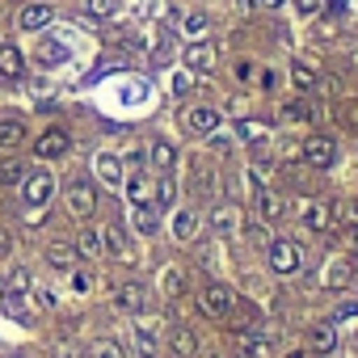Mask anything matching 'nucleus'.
Here are the masks:
<instances>
[{
  "label": "nucleus",
  "instance_id": "1",
  "mask_svg": "<svg viewBox=\"0 0 358 358\" xmlns=\"http://www.w3.org/2000/svg\"><path fill=\"white\" fill-rule=\"evenodd\" d=\"M51 199H55V177L47 169L22 177V203H26V211H43Z\"/></svg>",
  "mask_w": 358,
  "mask_h": 358
},
{
  "label": "nucleus",
  "instance_id": "2",
  "mask_svg": "<svg viewBox=\"0 0 358 358\" xmlns=\"http://www.w3.org/2000/svg\"><path fill=\"white\" fill-rule=\"evenodd\" d=\"M232 308H236L232 287H224V282H207V287L199 291V312H203V316H211V320H228Z\"/></svg>",
  "mask_w": 358,
  "mask_h": 358
},
{
  "label": "nucleus",
  "instance_id": "3",
  "mask_svg": "<svg viewBox=\"0 0 358 358\" xmlns=\"http://www.w3.org/2000/svg\"><path fill=\"white\" fill-rule=\"evenodd\" d=\"M64 207H68L72 220H89V215L97 211V190H93L89 177H76V182L64 190Z\"/></svg>",
  "mask_w": 358,
  "mask_h": 358
},
{
  "label": "nucleus",
  "instance_id": "4",
  "mask_svg": "<svg viewBox=\"0 0 358 358\" xmlns=\"http://www.w3.org/2000/svg\"><path fill=\"white\" fill-rule=\"evenodd\" d=\"M72 152V135L64 127H47L38 139H34V156L38 160H64Z\"/></svg>",
  "mask_w": 358,
  "mask_h": 358
},
{
  "label": "nucleus",
  "instance_id": "5",
  "mask_svg": "<svg viewBox=\"0 0 358 358\" xmlns=\"http://www.w3.org/2000/svg\"><path fill=\"white\" fill-rule=\"evenodd\" d=\"M299 156H303V164H312V169H333L337 143H333L329 135H308V139L299 143Z\"/></svg>",
  "mask_w": 358,
  "mask_h": 358
},
{
  "label": "nucleus",
  "instance_id": "6",
  "mask_svg": "<svg viewBox=\"0 0 358 358\" xmlns=\"http://www.w3.org/2000/svg\"><path fill=\"white\" fill-rule=\"evenodd\" d=\"M266 253H270V270L274 274H295L299 270V249H295V241H287V236H278V241H270L266 245Z\"/></svg>",
  "mask_w": 358,
  "mask_h": 358
},
{
  "label": "nucleus",
  "instance_id": "7",
  "mask_svg": "<svg viewBox=\"0 0 358 358\" xmlns=\"http://www.w3.org/2000/svg\"><path fill=\"white\" fill-rule=\"evenodd\" d=\"M114 308L118 312H127V316H139V312H148V287L143 282H122L118 291H114Z\"/></svg>",
  "mask_w": 358,
  "mask_h": 358
},
{
  "label": "nucleus",
  "instance_id": "8",
  "mask_svg": "<svg viewBox=\"0 0 358 358\" xmlns=\"http://www.w3.org/2000/svg\"><path fill=\"white\" fill-rule=\"evenodd\" d=\"M299 215H303V228H312V232H333V224H337L333 203H324V199H308Z\"/></svg>",
  "mask_w": 358,
  "mask_h": 358
},
{
  "label": "nucleus",
  "instance_id": "9",
  "mask_svg": "<svg viewBox=\"0 0 358 358\" xmlns=\"http://www.w3.org/2000/svg\"><path fill=\"white\" fill-rule=\"evenodd\" d=\"M182 122H186L190 135H215V127H220V110H215V106H190V110L182 114Z\"/></svg>",
  "mask_w": 358,
  "mask_h": 358
},
{
  "label": "nucleus",
  "instance_id": "10",
  "mask_svg": "<svg viewBox=\"0 0 358 358\" xmlns=\"http://www.w3.org/2000/svg\"><path fill=\"white\" fill-rule=\"evenodd\" d=\"M93 173H97V182L110 186V190H118L122 177H127V173H122V160H118L114 152H97V156H93Z\"/></svg>",
  "mask_w": 358,
  "mask_h": 358
},
{
  "label": "nucleus",
  "instance_id": "11",
  "mask_svg": "<svg viewBox=\"0 0 358 358\" xmlns=\"http://www.w3.org/2000/svg\"><path fill=\"white\" fill-rule=\"evenodd\" d=\"M55 22V9L47 5V0H30V5H22V13H17V26L22 30H43V26H51Z\"/></svg>",
  "mask_w": 358,
  "mask_h": 358
},
{
  "label": "nucleus",
  "instance_id": "12",
  "mask_svg": "<svg viewBox=\"0 0 358 358\" xmlns=\"http://www.w3.org/2000/svg\"><path fill=\"white\" fill-rule=\"evenodd\" d=\"M122 190H127V203L131 207H148L152 203V177L143 169H135V173L122 177Z\"/></svg>",
  "mask_w": 358,
  "mask_h": 358
},
{
  "label": "nucleus",
  "instance_id": "13",
  "mask_svg": "<svg viewBox=\"0 0 358 358\" xmlns=\"http://www.w3.org/2000/svg\"><path fill=\"white\" fill-rule=\"evenodd\" d=\"M135 345H139V354H143V358H156V345H160V324H156V320H148L143 312L135 316Z\"/></svg>",
  "mask_w": 358,
  "mask_h": 358
},
{
  "label": "nucleus",
  "instance_id": "14",
  "mask_svg": "<svg viewBox=\"0 0 358 358\" xmlns=\"http://www.w3.org/2000/svg\"><path fill=\"white\" fill-rule=\"evenodd\" d=\"M253 211H257L262 224H278V220H282V199H278L274 190L257 186V194H253Z\"/></svg>",
  "mask_w": 358,
  "mask_h": 358
},
{
  "label": "nucleus",
  "instance_id": "15",
  "mask_svg": "<svg viewBox=\"0 0 358 358\" xmlns=\"http://www.w3.org/2000/svg\"><path fill=\"white\" fill-rule=\"evenodd\" d=\"M211 228H215L220 241H232V236L241 232V215H236V207H232V203H220V207L211 211Z\"/></svg>",
  "mask_w": 358,
  "mask_h": 358
},
{
  "label": "nucleus",
  "instance_id": "16",
  "mask_svg": "<svg viewBox=\"0 0 358 358\" xmlns=\"http://www.w3.org/2000/svg\"><path fill=\"white\" fill-rule=\"evenodd\" d=\"M101 249L114 253L118 262H135V253H131V245H127V232H122L118 224H106V228H101Z\"/></svg>",
  "mask_w": 358,
  "mask_h": 358
},
{
  "label": "nucleus",
  "instance_id": "17",
  "mask_svg": "<svg viewBox=\"0 0 358 358\" xmlns=\"http://www.w3.org/2000/svg\"><path fill=\"white\" fill-rule=\"evenodd\" d=\"M354 282V262L350 257H333L329 266H324V287L329 291H345Z\"/></svg>",
  "mask_w": 358,
  "mask_h": 358
},
{
  "label": "nucleus",
  "instance_id": "18",
  "mask_svg": "<svg viewBox=\"0 0 358 358\" xmlns=\"http://www.w3.org/2000/svg\"><path fill=\"white\" fill-rule=\"evenodd\" d=\"M194 236H199V211L194 207H182V211L173 215V241L177 245H190Z\"/></svg>",
  "mask_w": 358,
  "mask_h": 358
},
{
  "label": "nucleus",
  "instance_id": "19",
  "mask_svg": "<svg viewBox=\"0 0 358 358\" xmlns=\"http://www.w3.org/2000/svg\"><path fill=\"white\" fill-rule=\"evenodd\" d=\"M169 350H173V358H194V354H199V337H194V329H186V324L169 329Z\"/></svg>",
  "mask_w": 358,
  "mask_h": 358
},
{
  "label": "nucleus",
  "instance_id": "20",
  "mask_svg": "<svg viewBox=\"0 0 358 358\" xmlns=\"http://www.w3.org/2000/svg\"><path fill=\"white\" fill-rule=\"evenodd\" d=\"M22 72H26L22 47H17V43H0V76H5V80H17Z\"/></svg>",
  "mask_w": 358,
  "mask_h": 358
},
{
  "label": "nucleus",
  "instance_id": "21",
  "mask_svg": "<svg viewBox=\"0 0 358 358\" xmlns=\"http://www.w3.org/2000/svg\"><path fill=\"white\" fill-rule=\"evenodd\" d=\"M22 143H26V122L5 114V118H0V152H17Z\"/></svg>",
  "mask_w": 358,
  "mask_h": 358
},
{
  "label": "nucleus",
  "instance_id": "22",
  "mask_svg": "<svg viewBox=\"0 0 358 358\" xmlns=\"http://www.w3.org/2000/svg\"><path fill=\"white\" fill-rule=\"evenodd\" d=\"M76 262H80V257H76L72 241H55V245H47V266H51L55 274H68Z\"/></svg>",
  "mask_w": 358,
  "mask_h": 358
},
{
  "label": "nucleus",
  "instance_id": "23",
  "mask_svg": "<svg viewBox=\"0 0 358 358\" xmlns=\"http://www.w3.org/2000/svg\"><path fill=\"white\" fill-rule=\"evenodd\" d=\"M186 68L190 72H211L215 68V47L211 43H190L186 47Z\"/></svg>",
  "mask_w": 358,
  "mask_h": 358
},
{
  "label": "nucleus",
  "instance_id": "24",
  "mask_svg": "<svg viewBox=\"0 0 358 358\" xmlns=\"http://www.w3.org/2000/svg\"><path fill=\"white\" fill-rule=\"evenodd\" d=\"M72 249H76V257H101L106 253L101 249V228H80L76 241H72Z\"/></svg>",
  "mask_w": 358,
  "mask_h": 358
},
{
  "label": "nucleus",
  "instance_id": "25",
  "mask_svg": "<svg viewBox=\"0 0 358 358\" xmlns=\"http://www.w3.org/2000/svg\"><path fill=\"white\" fill-rule=\"evenodd\" d=\"M308 345H312L316 354H333V350H337V329L324 324V320L312 324V329H308Z\"/></svg>",
  "mask_w": 358,
  "mask_h": 358
},
{
  "label": "nucleus",
  "instance_id": "26",
  "mask_svg": "<svg viewBox=\"0 0 358 358\" xmlns=\"http://www.w3.org/2000/svg\"><path fill=\"white\" fill-rule=\"evenodd\" d=\"M177 203V182H173V173H160V182L152 186V207L156 211H169Z\"/></svg>",
  "mask_w": 358,
  "mask_h": 358
},
{
  "label": "nucleus",
  "instance_id": "27",
  "mask_svg": "<svg viewBox=\"0 0 358 358\" xmlns=\"http://www.w3.org/2000/svg\"><path fill=\"white\" fill-rule=\"evenodd\" d=\"M148 160H152L160 173H173V164H177V148H173L169 139H152V148H148Z\"/></svg>",
  "mask_w": 358,
  "mask_h": 358
},
{
  "label": "nucleus",
  "instance_id": "28",
  "mask_svg": "<svg viewBox=\"0 0 358 358\" xmlns=\"http://www.w3.org/2000/svg\"><path fill=\"white\" fill-rule=\"evenodd\" d=\"M131 220H135V232H139V236H156V232H160V211H156L152 203H148V207H135Z\"/></svg>",
  "mask_w": 358,
  "mask_h": 358
},
{
  "label": "nucleus",
  "instance_id": "29",
  "mask_svg": "<svg viewBox=\"0 0 358 358\" xmlns=\"http://www.w3.org/2000/svg\"><path fill=\"white\" fill-rule=\"evenodd\" d=\"M291 85H295L299 93H312V89H316V68L303 64V59H295V64H291Z\"/></svg>",
  "mask_w": 358,
  "mask_h": 358
},
{
  "label": "nucleus",
  "instance_id": "30",
  "mask_svg": "<svg viewBox=\"0 0 358 358\" xmlns=\"http://www.w3.org/2000/svg\"><path fill=\"white\" fill-rule=\"evenodd\" d=\"M89 358H127V345L118 337H97L89 345Z\"/></svg>",
  "mask_w": 358,
  "mask_h": 358
},
{
  "label": "nucleus",
  "instance_id": "31",
  "mask_svg": "<svg viewBox=\"0 0 358 358\" xmlns=\"http://www.w3.org/2000/svg\"><path fill=\"white\" fill-rule=\"evenodd\" d=\"M64 59H68V47H64V43H51V38H47V43L38 47V64H43V68H55V64H64Z\"/></svg>",
  "mask_w": 358,
  "mask_h": 358
},
{
  "label": "nucleus",
  "instance_id": "32",
  "mask_svg": "<svg viewBox=\"0 0 358 358\" xmlns=\"http://www.w3.org/2000/svg\"><path fill=\"white\" fill-rule=\"evenodd\" d=\"M85 13H89L93 22H110V17L118 13V0H85Z\"/></svg>",
  "mask_w": 358,
  "mask_h": 358
},
{
  "label": "nucleus",
  "instance_id": "33",
  "mask_svg": "<svg viewBox=\"0 0 358 358\" xmlns=\"http://www.w3.org/2000/svg\"><path fill=\"white\" fill-rule=\"evenodd\" d=\"M182 30H186L190 38H203V34L211 30V17H207L203 9H194V13H186V22H182Z\"/></svg>",
  "mask_w": 358,
  "mask_h": 358
},
{
  "label": "nucleus",
  "instance_id": "34",
  "mask_svg": "<svg viewBox=\"0 0 358 358\" xmlns=\"http://www.w3.org/2000/svg\"><path fill=\"white\" fill-rule=\"evenodd\" d=\"M282 118H287V122H308V118H316V110H312L303 97H295V101L282 106Z\"/></svg>",
  "mask_w": 358,
  "mask_h": 358
},
{
  "label": "nucleus",
  "instance_id": "35",
  "mask_svg": "<svg viewBox=\"0 0 358 358\" xmlns=\"http://www.w3.org/2000/svg\"><path fill=\"white\" fill-rule=\"evenodd\" d=\"M22 177H26V169H22V160H5V164H0V186H5V190H13V186H22Z\"/></svg>",
  "mask_w": 358,
  "mask_h": 358
},
{
  "label": "nucleus",
  "instance_id": "36",
  "mask_svg": "<svg viewBox=\"0 0 358 358\" xmlns=\"http://www.w3.org/2000/svg\"><path fill=\"white\" fill-rule=\"evenodd\" d=\"M160 287H164V295H169V299H177V295H182V287H186V282H182V270L169 266V270L160 274Z\"/></svg>",
  "mask_w": 358,
  "mask_h": 358
},
{
  "label": "nucleus",
  "instance_id": "37",
  "mask_svg": "<svg viewBox=\"0 0 358 358\" xmlns=\"http://www.w3.org/2000/svg\"><path fill=\"white\" fill-rule=\"evenodd\" d=\"M68 278H72V291H80V295H85V291H93V270L72 266V270H68Z\"/></svg>",
  "mask_w": 358,
  "mask_h": 358
},
{
  "label": "nucleus",
  "instance_id": "38",
  "mask_svg": "<svg viewBox=\"0 0 358 358\" xmlns=\"http://www.w3.org/2000/svg\"><path fill=\"white\" fill-rule=\"evenodd\" d=\"M266 131H270V127H262V122H249V118H245V122H236V135H241V139H262Z\"/></svg>",
  "mask_w": 358,
  "mask_h": 358
},
{
  "label": "nucleus",
  "instance_id": "39",
  "mask_svg": "<svg viewBox=\"0 0 358 358\" xmlns=\"http://www.w3.org/2000/svg\"><path fill=\"white\" fill-rule=\"evenodd\" d=\"M320 9H324V0H295V13L299 17H316Z\"/></svg>",
  "mask_w": 358,
  "mask_h": 358
},
{
  "label": "nucleus",
  "instance_id": "40",
  "mask_svg": "<svg viewBox=\"0 0 358 358\" xmlns=\"http://www.w3.org/2000/svg\"><path fill=\"white\" fill-rule=\"evenodd\" d=\"M194 89V76L190 72H182V76H173V97H186Z\"/></svg>",
  "mask_w": 358,
  "mask_h": 358
},
{
  "label": "nucleus",
  "instance_id": "41",
  "mask_svg": "<svg viewBox=\"0 0 358 358\" xmlns=\"http://www.w3.org/2000/svg\"><path fill=\"white\" fill-rule=\"evenodd\" d=\"M341 241H345V245L358 253V224H345V228H341Z\"/></svg>",
  "mask_w": 358,
  "mask_h": 358
},
{
  "label": "nucleus",
  "instance_id": "42",
  "mask_svg": "<svg viewBox=\"0 0 358 358\" xmlns=\"http://www.w3.org/2000/svg\"><path fill=\"white\" fill-rule=\"evenodd\" d=\"M262 89H266V93H274V89H278V72H274V68H270V72H262Z\"/></svg>",
  "mask_w": 358,
  "mask_h": 358
},
{
  "label": "nucleus",
  "instance_id": "43",
  "mask_svg": "<svg viewBox=\"0 0 358 358\" xmlns=\"http://www.w3.org/2000/svg\"><path fill=\"white\" fill-rule=\"evenodd\" d=\"M249 76H253V64H249V59H241V64H236V80H249Z\"/></svg>",
  "mask_w": 358,
  "mask_h": 358
},
{
  "label": "nucleus",
  "instance_id": "44",
  "mask_svg": "<svg viewBox=\"0 0 358 358\" xmlns=\"http://www.w3.org/2000/svg\"><path fill=\"white\" fill-rule=\"evenodd\" d=\"M232 9H236V13H253V9H257V0H232Z\"/></svg>",
  "mask_w": 358,
  "mask_h": 358
},
{
  "label": "nucleus",
  "instance_id": "45",
  "mask_svg": "<svg viewBox=\"0 0 358 358\" xmlns=\"http://www.w3.org/2000/svg\"><path fill=\"white\" fill-rule=\"evenodd\" d=\"M345 122L358 131V101H350V106H345Z\"/></svg>",
  "mask_w": 358,
  "mask_h": 358
},
{
  "label": "nucleus",
  "instance_id": "46",
  "mask_svg": "<svg viewBox=\"0 0 358 358\" xmlns=\"http://www.w3.org/2000/svg\"><path fill=\"white\" fill-rule=\"evenodd\" d=\"M257 5H262V9H278V5H282V0H257Z\"/></svg>",
  "mask_w": 358,
  "mask_h": 358
},
{
  "label": "nucleus",
  "instance_id": "47",
  "mask_svg": "<svg viewBox=\"0 0 358 358\" xmlns=\"http://www.w3.org/2000/svg\"><path fill=\"white\" fill-rule=\"evenodd\" d=\"M291 358H303V354H291Z\"/></svg>",
  "mask_w": 358,
  "mask_h": 358
},
{
  "label": "nucleus",
  "instance_id": "48",
  "mask_svg": "<svg viewBox=\"0 0 358 358\" xmlns=\"http://www.w3.org/2000/svg\"><path fill=\"white\" fill-rule=\"evenodd\" d=\"M13 358H26V354H13Z\"/></svg>",
  "mask_w": 358,
  "mask_h": 358
}]
</instances>
